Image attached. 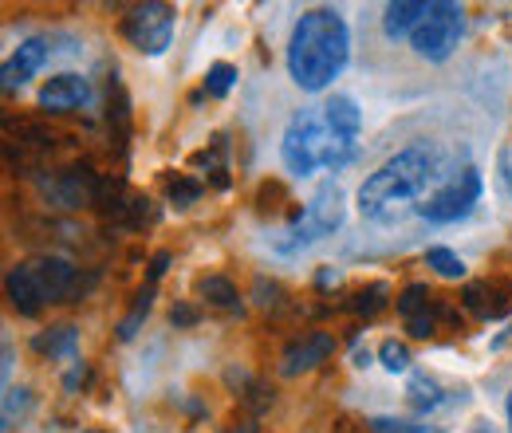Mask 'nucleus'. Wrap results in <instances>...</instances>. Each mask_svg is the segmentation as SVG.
<instances>
[{
  "mask_svg": "<svg viewBox=\"0 0 512 433\" xmlns=\"http://www.w3.org/2000/svg\"><path fill=\"white\" fill-rule=\"evenodd\" d=\"M280 154L296 178H308V174L331 166V138H327V123H323V107H304L288 119Z\"/></svg>",
  "mask_w": 512,
  "mask_h": 433,
  "instance_id": "nucleus-3",
  "label": "nucleus"
},
{
  "mask_svg": "<svg viewBox=\"0 0 512 433\" xmlns=\"http://www.w3.org/2000/svg\"><path fill=\"white\" fill-rule=\"evenodd\" d=\"M438 178H442V150L434 142H410L359 186V209L363 217L386 221L394 217L398 205L422 201V193Z\"/></svg>",
  "mask_w": 512,
  "mask_h": 433,
  "instance_id": "nucleus-2",
  "label": "nucleus"
},
{
  "mask_svg": "<svg viewBox=\"0 0 512 433\" xmlns=\"http://www.w3.org/2000/svg\"><path fill=\"white\" fill-rule=\"evenodd\" d=\"M233 87H237V67H233V63H213V67L205 71V91H209L213 99H225Z\"/></svg>",
  "mask_w": 512,
  "mask_h": 433,
  "instance_id": "nucleus-16",
  "label": "nucleus"
},
{
  "mask_svg": "<svg viewBox=\"0 0 512 433\" xmlns=\"http://www.w3.org/2000/svg\"><path fill=\"white\" fill-rule=\"evenodd\" d=\"M347 56H351V32L335 8H312L296 20L288 40V71L296 87L323 91L347 67Z\"/></svg>",
  "mask_w": 512,
  "mask_h": 433,
  "instance_id": "nucleus-1",
  "label": "nucleus"
},
{
  "mask_svg": "<svg viewBox=\"0 0 512 433\" xmlns=\"http://www.w3.org/2000/svg\"><path fill=\"white\" fill-rule=\"evenodd\" d=\"M371 426L379 433H434L430 426H422V422H398V418H375Z\"/></svg>",
  "mask_w": 512,
  "mask_h": 433,
  "instance_id": "nucleus-25",
  "label": "nucleus"
},
{
  "mask_svg": "<svg viewBox=\"0 0 512 433\" xmlns=\"http://www.w3.org/2000/svg\"><path fill=\"white\" fill-rule=\"evenodd\" d=\"M323 123H327V134H331V174L343 170L355 150H359V130H363V115L355 107L351 95H331L323 103Z\"/></svg>",
  "mask_w": 512,
  "mask_h": 433,
  "instance_id": "nucleus-7",
  "label": "nucleus"
},
{
  "mask_svg": "<svg viewBox=\"0 0 512 433\" xmlns=\"http://www.w3.org/2000/svg\"><path fill=\"white\" fill-rule=\"evenodd\" d=\"M434 308L430 304V288L426 284H410L406 292H402V300H398V311H402V319H410V315H418V311Z\"/></svg>",
  "mask_w": 512,
  "mask_h": 433,
  "instance_id": "nucleus-20",
  "label": "nucleus"
},
{
  "mask_svg": "<svg viewBox=\"0 0 512 433\" xmlns=\"http://www.w3.org/2000/svg\"><path fill=\"white\" fill-rule=\"evenodd\" d=\"M481 433H485V430H481Z\"/></svg>",
  "mask_w": 512,
  "mask_h": 433,
  "instance_id": "nucleus-33",
  "label": "nucleus"
},
{
  "mask_svg": "<svg viewBox=\"0 0 512 433\" xmlns=\"http://www.w3.org/2000/svg\"><path fill=\"white\" fill-rule=\"evenodd\" d=\"M87 433H103V430H87Z\"/></svg>",
  "mask_w": 512,
  "mask_h": 433,
  "instance_id": "nucleus-32",
  "label": "nucleus"
},
{
  "mask_svg": "<svg viewBox=\"0 0 512 433\" xmlns=\"http://www.w3.org/2000/svg\"><path fill=\"white\" fill-rule=\"evenodd\" d=\"M150 300H154V288H146L142 296H138V304L130 308V315L119 323V339H134V331H138V323L146 319V311H150Z\"/></svg>",
  "mask_w": 512,
  "mask_h": 433,
  "instance_id": "nucleus-23",
  "label": "nucleus"
},
{
  "mask_svg": "<svg viewBox=\"0 0 512 433\" xmlns=\"http://www.w3.org/2000/svg\"><path fill=\"white\" fill-rule=\"evenodd\" d=\"M461 32H465V12H461L457 4H449V0H434V4L426 8L422 24L414 28L410 44H414V52H418L422 60L442 63L453 56Z\"/></svg>",
  "mask_w": 512,
  "mask_h": 433,
  "instance_id": "nucleus-6",
  "label": "nucleus"
},
{
  "mask_svg": "<svg viewBox=\"0 0 512 433\" xmlns=\"http://www.w3.org/2000/svg\"><path fill=\"white\" fill-rule=\"evenodd\" d=\"M446 398H442V390L434 386V378H426V374H414V382H410V406L414 410H434V406H442Z\"/></svg>",
  "mask_w": 512,
  "mask_h": 433,
  "instance_id": "nucleus-18",
  "label": "nucleus"
},
{
  "mask_svg": "<svg viewBox=\"0 0 512 433\" xmlns=\"http://www.w3.org/2000/svg\"><path fill=\"white\" fill-rule=\"evenodd\" d=\"M379 363H383L390 374H402L410 371V351L402 347V343H394V339H386L383 347H379Z\"/></svg>",
  "mask_w": 512,
  "mask_h": 433,
  "instance_id": "nucleus-22",
  "label": "nucleus"
},
{
  "mask_svg": "<svg viewBox=\"0 0 512 433\" xmlns=\"http://www.w3.org/2000/svg\"><path fill=\"white\" fill-rule=\"evenodd\" d=\"M355 367H371V351H367V347L355 351Z\"/></svg>",
  "mask_w": 512,
  "mask_h": 433,
  "instance_id": "nucleus-29",
  "label": "nucleus"
},
{
  "mask_svg": "<svg viewBox=\"0 0 512 433\" xmlns=\"http://www.w3.org/2000/svg\"><path fill=\"white\" fill-rule=\"evenodd\" d=\"M91 99V83L83 79V75H52L44 87H40V107L44 111H75V107H83Z\"/></svg>",
  "mask_w": 512,
  "mask_h": 433,
  "instance_id": "nucleus-11",
  "label": "nucleus"
},
{
  "mask_svg": "<svg viewBox=\"0 0 512 433\" xmlns=\"http://www.w3.org/2000/svg\"><path fill=\"white\" fill-rule=\"evenodd\" d=\"M509 430H512V394H509Z\"/></svg>",
  "mask_w": 512,
  "mask_h": 433,
  "instance_id": "nucleus-31",
  "label": "nucleus"
},
{
  "mask_svg": "<svg viewBox=\"0 0 512 433\" xmlns=\"http://www.w3.org/2000/svg\"><path fill=\"white\" fill-rule=\"evenodd\" d=\"M481 189H485L481 170H477V166H461V170L449 174L434 193H426V197L418 201V213H422L430 225H453V221H461V217L473 213V205L481 201Z\"/></svg>",
  "mask_w": 512,
  "mask_h": 433,
  "instance_id": "nucleus-5",
  "label": "nucleus"
},
{
  "mask_svg": "<svg viewBox=\"0 0 512 433\" xmlns=\"http://www.w3.org/2000/svg\"><path fill=\"white\" fill-rule=\"evenodd\" d=\"M75 347H79L75 327H52L48 335H36V351L48 355V359H71Z\"/></svg>",
  "mask_w": 512,
  "mask_h": 433,
  "instance_id": "nucleus-15",
  "label": "nucleus"
},
{
  "mask_svg": "<svg viewBox=\"0 0 512 433\" xmlns=\"http://www.w3.org/2000/svg\"><path fill=\"white\" fill-rule=\"evenodd\" d=\"M430 4L422 0H398V4H386V16H383V28L390 40H402V36H414V28L422 24Z\"/></svg>",
  "mask_w": 512,
  "mask_h": 433,
  "instance_id": "nucleus-14",
  "label": "nucleus"
},
{
  "mask_svg": "<svg viewBox=\"0 0 512 433\" xmlns=\"http://www.w3.org/2000/svg\"><path fill=\"white\" fill-rule=\"evenodd\" d=\"M174 16L178 12L170 4H138V8H130L123 32L142 56H162L174 40Z\"/></svg>",
  "mask_w": 512,
  "mask_h": 433,
  "instance_id": "nucleus-8",
  "label": "nucleus"
},
{
  "mask_svg": "<svg viewBox=\"0 0 512 433\" xmlns=\"http://www.w3.org/2000/svg\"><path fill=\"white\" fill-rule=\"evenodd\" d=\"M32 264H36V276H40V288H44L48 304L64 300L67 292L75 288V268L60 256H44V260H32Z\"/></svg>",
  "mask_w": 512,
  "mask_h": 433,
  "instance_id": "nucleus-13",
  "label": "nucleus"
},
{
  "mask_svg": "<svg viewBox=\"0 0 512 433\" xmlns=\"http://www.w3.org/2000/svg\"><path fill=\"white\" fill-rule=\"evenodd\" d=\"M406 331L414 335V339H430L434 331H438V315H434V308L418 311V315H410L406 319Z\"/></svg>",
  "mask_w": 512,
  "mask_h": 433,
  "instance_id": "nucleus-24",
  "label": "nucleus"
},
{
  "mask_svg": "<svg viewBox=\"0 0 512 433\" xmlns=\"http://www.w3.org/2000/svg\"><path fill=\"white\" fill-rule=\"evenodd\" d=\"M343 217H347V205H343V189L335 186V182H323L316 193H312V201L304 205V213L292 221V229H288V241H280V252H296V248L312 245V241H323V237H331L339 225H343Z\"/></svg>",
  "mask_w": 512,
  "mask_h": 433,
  "instance_id": "nucleus-4",
  "label": "nucleus"
},
{
  "mask_svg": "<svg viewBox=\"0 0 512 433\" xmlns=\"http://www.w3.org/2000/svg\"><path fill=\"white\" fill-rule=\"evenodd\" d=\"M166 264H170V252H158L154 260H150V288L162 280V272H166Z\"/></svg>",
  "mask_w": 512,
  "mask_h": 433,
  "instance_id": "nucleus-27",
  "label": "nucleus"
},
{
  "mask_svg": "<svg viewBox=\"0 0 512 433\" xmlns=\"http://www.w3.org/2000/svg\"><path fill=\"white\" fill-rule=\"evenodd\" d=\"M426 268H434V272L446 276V280H461V276H465V260H461L457 252H449V248H430V252H426Z\"/></svg>",
  "mask_w": 512,
  "mask_h": 433,
  "instance_id": "nucleus-19",
  "label": "nucleus"
},
{
  "mask_svg": "<svg viewBox=\"0 0 512 433\" xmlns=\"http://www.w3.org/2000/svg\"><path fill=\"white\" fill-rule=\"evenodd\" d=\"M48 40H40V36H32V40H24L12 56H8V63H4V91H16V87H24L44 63H48Z\"/></svg>",
  "mask_w": 512,
  "mask_h": 433,
  "instance_id": "nucleus-12",
  "label": "nucleus"
},
{
  "mask_svg": "<svg viewBox=\"0 0 512 433\" xmlns=\"http://www.w3.org/2000/svg\"><path fill=\"white\" fill-rule=\"evenodd\" d=\"M174 323H193V311L190 308H178V311H174Z\"/></svg>",
  "mask_w": 512,
  "mask_h": 433,
  "instance_id": "nucleus-30",
  "label": "nucleus"
},
{
  "mask_svg": "<svg viewBox=\"0 0 512 433\" xmlns=\"http://www.w3.org/2000/svg\"><path fill=\"white\" fill-rule=\"evenodd\" d=\"M501 178H505V186L512 193V154L509 150H501Z\"/></svg>",
  "mask_w": 512,
  "mask_h": 433,
  "instance_id": "nucleus-28",
  "label": "nucleus"
},
{
  "mask_svg": "<svg viewBox=\"0 0 512 433\" xmlns=\"http://www.w3.org/2000/svg\"><path fill=\"white\" fill-rule=\"evenodd\" d=\"M8 304L20 311V315H40V308L48 304V296H44V288H40V276H36V264L28 260V264H16L12 272H8Z\"/></svg>",
  "mask_w": 512,
  "mask_h": 433,
  "instance_id": "nucleus-10",
  "label": "nucleus"
},
{
  "mask_svg": "<svg viewBox=\"0 0 512 433\" xmlns=\"http://www.w3.org/2000/svg\"><path fill=\"white\" fill-rule=\"evenodd\" d=\"M386 304V284H371V288H363V292H355L351 296V311H363V315H375V311Z\"/></svg>",
  "mask_w": 512,
  "mask_h": 433,
  "instance_id": "nucleus-21",
  "label": "nucleus"
},
{
  "mask_svg": "<svg viewBox=\"0 0 512 433\" xmlns=\"http://www.w3.org/2000/svg\"><path fill=\"white\" fill-rule=\"evenodd\" d=\"M201 296L209 300V304H217V308H237V288L225 280V276H205L201 280Z\"/></svg>",
  "mask_w": 512,
  "mask_h": 433,
  "instance_id": "nucleus-17",
  "label": "nucleus"
},
{
  "mask_svg": "<svg viewBox=\"0 0 512 433\" xmlns=\"http://www.w3.org/2000/svg\"><path fill=\"white\" fill-rule=\"evenodd\" d=\"M197 193H201V186H197V182H174V186H170V197H174V205H190Z\"/></svg>",
  "mask_w": 512,
  "mask_h": 433,
  "instance_id": "nucleus-26",
  "label": "nucleus"
},
{
  "mask_svg": "<svg viewBox=\"0 0 512 433\" xmlns=\"http://www.w3.org/2000/svg\"><path fill=\"white\" fill-rule=\"evenodd\" d=\"M331 351H335V339H331L327 331H308V335H300L296 343H288V351H284V359H280V371L284 374L312 371V367H320Z\"/></svg>",
  "mask_w": 512,
  "mask_h": 433,
  "instance_id": "nucleus-9",
  "label": "nucleus"
}]
</instances>
